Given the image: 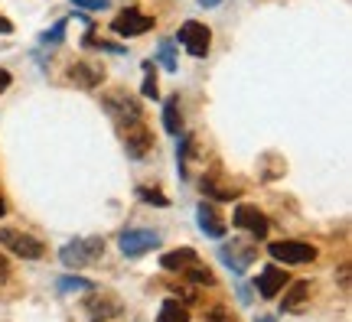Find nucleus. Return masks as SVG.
Segmentation results:
<instances>
[{
  "label": "nucleus",
  "mask_w": 352,
  "mask_h": 322,
  "mask_svg": "<svg viewBox=\"0 0 352 322\" xmlns=\"http://www.w3.org/2000/svg\"><path fill=\"white\" fill-rule=\"evenodd\" d=\"M157 322H189V310L186 303H179V299H166L160 312H157Z\"/></svg>",
  "instance_id": "nucleus-19"
},
{
  "label": "nucleus",
  "mask_w": 352,
  "mask_h": 322,
  "mask_svg": "<svg viewBox=\"0 0 352 322\" xmlns=\"http://www.w3.org/2000/svg\"><path fill=\"white\" fill-rule=\"evenodd\" d=\"M138 198H144L147 205H157V209H166V205H170V198H166L160 189H138Z\"/></svg>",
  "instance_id": "nucleus-23"
},
{
  "label": "nucleus",
  "mask_w": 352,
  "mask_h": 322,
  "mask_svg": "<svg viewBox=\"0 0 352 322\" xmlns=\"http://www.w3.org/2000/svg\"><path fill=\"white\" fill-rule=\"evenodd\" d=\"M196 251L192 248H176V251H170V254H164L160 257V264H164L166 271H186L189 264H196Z\"/></svg>",
  "instance_id": "nucleus-16"
},
{
  "label": "nucleus",
  "mask_w": 352,
  "mask_h": 322,
  "mask_svg": "<svg viewBox=\"0 0 352 322\" xmlns=\"http://www.w3.org/2000/svg\"><path fill=\"white\" fill-rule=\"evenodd\" d=\"M202 192H206V198H209V202H232V198H239V196H241L239 189L219 186L212 176H206V179H202Z\"/></svg>",
  "instance_id": "nucleus-17"
},
{
  "label": "nucleus",
  "mask_w": 352,
  "mask_h": 322,
  "mask_svg": "<svg viewBox=\"0 0 352 322\" xmlns=\"http://www.w3.org/2000/svg\"><path fill=\"white\" fill-rule=\"evenodd\" d=\"M10 277V264H7V257L0 254V280H7Z\"/></svg>",
  "instance_id": "nucleus-29"
},
{
  "label": "nucleus",
  "mask_w": 352,
  "mask_h": 322,
  "mask_svg": "<svg viewBox=\"0 0 352 322\" xmlns=\"http://www.w3.org/2000/svg\"><path fill=\"white\" fill-rule=\"evenodd\" d=\"M290 284V277H287V271H280L277 264H271V267H264L261 271V277L254 280V290H258V297H264V299H274L284 286Z\"/></svg>",
  "instance_id": "nucleus-12"
},
{
  "label": "nucleus",
  "mask_w": 352,
  "mask_h": 322,
  "mask_svg": "<svg viewBox=\"0 0 352 322\" xmlns=\"http://www.w3.org/2000/svg\"><path fill=\"white\" fill-rule=\"evenodd\" d=\"M160 241H164V238L157 235V231H151V228H127V231L118 235V248H121V254H127V257H140V254H147V251L160 248Z\"/></svg>",
  "instance_id": "nucleus-4"
},
{
  "label": "nucleus",
  "mask_w": 352,
  "mask_h": 322,
  "mask_svg": "<svg viewBox=\"0 0 352 322\" xmlns=\"http://www.w3.org/2000/svg\"><path fill=\"white\" fill-rule=\"evenodd\" d=\"M186 280H189V284H199V286H212L215 284V273L209 271V267L189 264V267H186Z\"/></svg>",
  "instance_id": "nucleus-20"
},
{
  "label": "nucleus",
  "mask_w": 352,
  "mask_h": 322,
  "mask_svg": "<svg viewBox=\"0 0 352 322\" xmlns=\"http://www.w3.org/2000/svg\"><path fill=\"white\" fill-rule=\"evenodd\" d=\"M101 104H104L108 117H111L118 127H131V124H138V121H144L140 101L134 98V95H127V91H108V95L101 98Z\"/></svg>",
  "instance_id": "nucleus-2"
},
{
  "label": "nucleus",
  "mask_w": 352,
  "mask_h": 322,
  "mask_svg": "<svg viewBox=\"0 0 352 322\" xmlns=\"http://www.w3.org/2000/svg\"><path fill=\"white\" fill-rule=\"evenodd\" d=\"M121 134H124V150L131 160H144L147 150H153V137L144 127V121H138V124H131V127H121Z\"/></svg>",
  "instance_id": "nucleus-10"
},
{
  "label": "nucleus",
  "mask_w": 352,
  "mask_h": 322,
  "mask_svg": "<svg viewBox=\"0 0 352 322\" xmlns=\"http://www.w3.org/2000/svg\"><path fill=\"white\" fill-rule=\"evenodd\" d=\"M111 30L118 33V36H127V39H131V36H144V33H151V30H153V16L134 10V7H127V10H121L111 20Z\"/></svg>",
  "instance_id": "nucleus-6"
},
{
  "label": "nucleus",
  "mask_w": 352,
  "mask_h": 322,
  "mask_svg": "<svg viewBox=\"0 0 352 322\" xmlns=\"http://www.w3.org/2000/svg\"><path fill=\"white\" fill-rule=\"evenodd\" d=\"M3 211H7V209H3V202H0V215H3Z\"/></svg>",
  "instance_id": "nucleus-34"
},
{
  "label": "nucleus",
  "mask_w": 352,
  "mask_h": 322,
  "mask_svg": "<svg viewBox=\"0 0 352 322\" xmlns=\"http://www.w3.org/2000/svg\"><path fill=\"white\" fill-rule=\"evenodd\" d=\"M0 33H13V23L10 20H3V16H0Z\"/></svg>",
  "instance_id": "nucleus-31"
},
{
  "label": "nucleus",
  "mask_w": 352,
  "mask_h": 322,
  "mask_svg": "<svg viewBox=\"0 0 352 322\" xmlns=\"http://www.w3.org/2000/svg\"><path fill=\"white\" fill-rule=\"evenodd\" d=\"M222 0H199V7H206V10H212V7H219Z\"/></svg>",
  "instance_id": "nucleus-32"
},
{
  "label": "nucleus",
  "mask_w": 352,
  "mask_h": 322,
  "mask_svg": "<svg viewBox=\"0 0 352 322\" xmlns=\"http://www.w3.org/2000/svg\"><path fill=\"white\" fill-rule=\"evenodd\" d=\"M0 244L10 251V254L23 257V260H39L43 254H46L43 241L33 238V235H26V231H20V228H0Z\"/></svg>",
  "instance_id": "nucleus-3"
},
{
  "label": "nucleus",
  "mask_w": 352,
  "mask_h": 322,
  "mask_svg": "<svg viewBox=\"0 0 352 322\" xmlns=\"http://www.w3.org/2000/svg\"><path fill=\"white\" fill-rule=\"evenodd\" d=\"M189 150H192V140H189V137H179V143H176V170H179V179H186Z\"/></svg>",
  "instance_id": "nucleus-22"
},
{
  "label": "nucleus",
  "mask_w": 352,
  "mask_h": 322,
  "mask_svg": "<svg viewBox=\"0 0 352 322\" xmlns=\"http://www.w3.org/2000/svg\"><path fill=\"white\" fill-rule=\"evenodd\" d=\"M7 85H10V72L0 69V91H7Z\"/></svg>",
  "instance_id": "nucleus-30"
},
{
  "label": "nucleus",
  "mask_w": 352,
  "mask_h": 322,
  "mask_svg": "<svg viewBox=\"0 0 352 322\" xmlns=\"http://www.w3.org/2000/svg\"><path fill=\"white\" fill-rule=\"evenodd\" d=\"M157 75H153V62H144V98H157Z\"/></svg>",
  "instance_id": "nucleus-25"
},
{
  "label": "nucleus",
  "mask_w": 352,
  "mask_h": 322,
  "mask_svg": "<svg viewBox=\"0 0 352 322\" xmlns=\"http://www.w3.org/2000/svg\"><path fill=\"white\" fill-rule=\"evenodd\" d=\"M101 254H104V241L101 238H76V241H69L63 244L59 251V260H63L65 267H91V264H98Z\"/></svg>",
  "instance_id": "nucleus-1"
},
{
  "label": "nucleus",
  "mask_w": 352,
  "mask_h": 322,
  "mask_svg": "<svg viewBox=\"0 0 352 322\" xmlns=\"http://www.w3.org/2000/svg\"><path fill=\"white\" fill-rule=\"evenodd\" d=\"M267 254L280 264H310L316 260V248L314 244H303V241H274Z\"/></svg>",
  "instance_id": "nucleus-9"
},
{
  "label": "nucleus",
  "mask_w": 352,
  "mask_h": 322,
  "mask_svg": "<svg viewBox=\"0 0 352 322\" xmlns=\"http://www.w3.org/2000/svg\"><path fill=\"white\" fill-rule=\"evenodd\" d=\"M232 225H235V228H241V231H248V235H254L258 241H261V238L271 231V222H267V215H261V211L254 209V205H248V202H239V205H235Z\"/></svg>",
  "instance_id": "nucleus-7"
},
{
  "label": "nucleus",
  "mask_w": 352,
  "mask_h": 322,
  "mask_svg": "<svg viewBox=\"0 0 352 322\" xmlns=\"http://www.w3.org/2000/svg\"><path fill=\"white\" fill-rule=\"evenodd\" d=\"M206 322H235V319H232V316H228V312L222 310V306H215V310L209 312V316H206Z\"/></svg>",
  "instance_id": "nucleus-28"
},
{
  "label": "nucleus",
  "mask_w": 352,
  "mask_h": 322,
  "mask_svg": "<svg viewBox=\"0 0 352 322\" xmlns=\"http://www.w3.org/2000/svg\"><path fill=\"white\" fill-rule=\"evenodd\" d=\"M254 322H274V316H258Z\"/></svg>",
  "instance_id": "nucleus-33"
},
{
  "label": "nucleus",
  "mask_w": 352,
  "mask_h": 322,
  "mask_svg": "<svg viewBox=\"0 0 352 322\" xmlns=\"http://www.w3.org/2000/svg\"><path fill=\"white\" fill-rule=\"evenodd\" d=\"M310 293V284L307 280H294L287 286V293H284V303H280V310L284 312H300L303 310V299Z\"/></svg>",
  "instance_id": "nucleus-15"
},
{
  "label": "nucleus",
  "mask_w": 352,
  "mask_h": 322,
  "mask_svg": "<svg viewBox=\"0 0 352 322\" xmlns=\"http://www.w3.org/2000/svg\"><path fill=\"white\" fill-rule=\"evenodd\" d=\"M157 62L164 65L166 72H176V46H173V39H164V43H160V49H157Z\"/></svg>",
  "instance_id": "nucleus-21"
},
{
  "label": "nucleus",
  "mask_w": 352,
  "mask_h": 322,
  "mask_svg": "<svg viewBox=\"0 0 352 322\" xmlns=\"http://www.w3.org/2000/svg\"><path fill=\"white\" fill-rule=\"evenodd\" d=\"M85 312L95 322H108L114 316H121V299L114 297V293H91L85 299Z\"/></svg>",
  "instance_id": "nucleus-11"
},
{
  "label": "nucleus",
  "mask_w": 352,
  "mask_h": 322,
  "mask_svg": "<svg viewBox=\"0 0 352 322\" xmlns=\"http://www.w3.org/2000/svg\"><path fill=\"white\" fill-rule=\"evenodd\" d=\"M101 78H104V72L91 62H76L72 69H69V82L78 85V88H98Z\"/></svg>",
  "instance_id": "nucleus-14"
},
{
  "label": "nucleus",
  "mask_w": 352,
  "mask_h": 322,
  "mask_svg": "<svg viewBox=\"0 0 352 322\" xmlns=\"http://www.w3.org/2000/svg\"><path fill=\"white\" fill-rule=\"evenodd\" d=\"M63 39H65V20H59L52 30H46V33L39 36V43H43V46H59Z\"/></svg>",
  "instance_id": "nucleus-24"
},
{
  "label": "nucleus",
  "mask_w": 352,
  "mask_h": 322,
  "mask_svg": "<svg viewBox=\"0 0 352 322\" xmlns=\"http://www.w3.org/2000/svg\"><path fill=\"white\" fill-rule=\"evenodd\" d=\"M164 127H166V134H173V137H179V130H183V114H179L176 95L164 101Z\"/></svg>",
  "instance_id": "nucleus-18"
},
{
  "label": "nucleus",
  "mask_w": 352,
  "mask_h": 322,
  "mask_svg": "<svg viewBox=\"0 0 352 322\" xmlns=\"http://www.w3.org/2000/svg\"><path fill=\"white\" fill-rule=\"evenodd\" d=\"M59 290L63 293H78V290H91V284L82 280V277H59Z\"/></svg>",
  "instance_id": "nucleus-26"
},
{
  "label": "nucleus",
  "mask_w": 352,
  "mask_h": 322,
  "mask_svg": "<svg viewBox=\"0 0 352 322\" xmlns=\"http://www.w3.org/2000/svg\"><path fill=\"white\" fill-rule=\"evenodd\" d=\"M176 39L186 46L189 56H196V59H202L206 52H209V43H212V33H209V26L206 23H196V20H186V23L179 26V33H176Z\"/></svg>",
  "instance_id": "nucleus-5"
},
{
  "label": "nucleus",
  "mask_w": 352,
  "mask_h": 322,
  "mask_svg": "<svg viewBox=\"0 0 352 322\" xmlns=\"http://www.w3.org/2000/svg\"><path fill=\"white\" fill-rule=\"evenodd\" d=\"M78 10H108V0H76Z\"/></svg>",
  "instance_id": "nucleus-27"
},
{
  "label": "nucleus",
  "mask_w": 352,
  "mask_h": 322,
  "mask_svg": "<svg viewBox=\"0 0 352 322\" xmlns=\"http://www.w3.org/2000/svg\"><path fill=\"white\" fill-rule=\"evenodd\" d=\"M254 254H258V251H254V244H248V241H232V244H222V248H219V260H222L232 273H239V277L252 267Z\"/></svg>",
  "instance_id": "nucleus-8"
},
{
  "label": "nucleus",
  "mask_w": 352,
  "mask_h": 322,
  "mask_svg": "<svg viewBox=\"0 0 352 322\" xmlns=\"http://www.w3.org/2000/svg\"><path fill=\"white\" fill-rule=\"evenodd\" d=\"M196 222H199V228H202V235L206 238H222L226 235V222H222V215L215 211L212 202H199Z\"/></svg>",
  "instance_id": "nucleus-13"
}]
</instances>
